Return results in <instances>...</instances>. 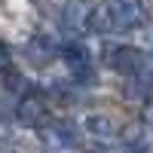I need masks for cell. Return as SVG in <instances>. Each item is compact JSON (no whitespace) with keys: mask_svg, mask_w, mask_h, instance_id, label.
Returning a JSON list of instances; mask_svg holds the SVG:
<instances>
[{"mask_svg":"<svg viewBox=\"0 0 153 153\" xmlns=\"http://www.w3.org/2000/svg\"><path fill=\"white\" fill-rule=\"evenodd\" d=\"M40 135H43V141L49 147H76V144H80L76 132L71 129L68 123H43Z\"/></svg>","mask_w":153,"mask_h":153,"instance_id":"5b68a950","label":"cell"},{"mask_svg":"<svg viewBox=\"0 0 153 153\" xmlns=\"http://www.w3.org/2000/svg\"><path fill=\"white\" fill-rule=\"evenodd\" d=\"M61 25L74 34V37H86L98 31V9L86 0H71L61 12Z\"/></svg>","mask_w":153,"mask_h":153,"instance_id":"7a4b0ae2","label":"cell"},{"mask_svg":"<svg viewBox=\"0 0 153 153\" xmlns=\"http://www.w3.org/2000/svg\"><path fill=\"white\" fill-rule=\"evenodd\" d=\"M12 68V55H9V46L0 43V71H9Z\"/></svg>","mask_w":153,"mask_h":153,"instance_id":"9c48e42d","label":"cell"},{"mask_svg":"<svg viewBox=\"0 0 153 153\" xmlns=\"http://www.w3.org/2000/svg\"><path fill=\"white\" fill-rule=\"evenodd\" d=\"M147 22H150V12L144 0H104V6L98 9V31L129 34L144 28Z\"/></svg>","mask_w":153,"mask_h":153,"instance_id":"6da1fadb","label":"cell"},{"mask_svg":"<svg viewBox=\"0 0 153 153\" xmlns=\"http://www.w3.org/2000/svg\"><path fill=\"white\" fill-rule=\"evenodd\" d=\"M61 58H65V65L74 76H80V80H92V58H89V49L83 43H68L61 49Z\"/></svg>","mask_w":153,"mask_h":153,"instance_id":"277c9868","label":"cell"},{"mask_svg":"<svg viewBox=\"0 0 153 153\" xmlns=\"http://www.w3.org/2000/svg\"><path fill=\"white\" fill-rule=\"evenodd\" d=\"M86 129L98 138H113L117 135V123L110 117H86Z\"/></svg>","mask_w":153,"mask_h":153,"instance_id":"52a82bcc","label":"cell"},{"mask_svg":"<svg viewBox=\"0 0 153 153\" xmlns=\"http://www.w3.org/2000/svg\"><path fill=\"white\" fill-rule=\"evenodd\" d=\"M107 65L126 76H138L144 71V55L135 46H113V49H107Z\"/></svg>","mask_w":153,"mask_h":153,"instance_id":"3957f363","label":"cell"},{"mask_svg":"<svg viewBox=\"0 0 153 153\" xmlns=\"http://www.w3.org/2000/svg\"><path fill=\"white\" fill-rule=\"evenodd\" d=\"M19 120L25 126H43L46 123V104H43V98H37V95H28L19 104Z\"/></svg>","mask_w":153,"mask_h":153,"instance_id":"8992f818","label":"cell"},{"mask_svg":"<svg viewBox=\"0 0 153 153\" xmlns=\"http://www.w3.org/2000/svg\"><path fill=\"white\" fill-rule=\"evenodd\" d=\"M144 123H147L150 129H153V101H150V104L144 107Z\"/></svg>","mask_w":153,"mask_h":153,"instance_id":"30bf717a","label":"cell"},{"mask_svg":"<svg viewBox=\"0 0 153 153\" xmlns=\"http://www.w3.org/2000/svg\"><path fill=\"white\" fill-rule=\"evenodd\" d=\"M28 58L31 61H37V65H43V61H49V52H52V46H49V40H46V37H37V40L28 46Z\"/></svg>","mask_w":153,"mask_h":153,"instance_id":"ba28073f","label":"cell"}]
</instances>
